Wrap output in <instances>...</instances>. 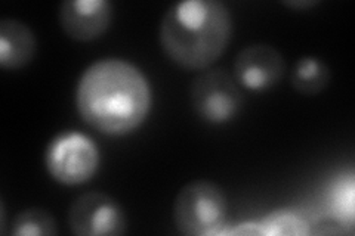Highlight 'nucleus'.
I'll use <instances>...</instances> for the list:
<instances>
[{
	"label": "nucleus",
	"instance_id": "nucleus-1",
	"mask_svg": "<svg viewBox=\"0 0 355 236\" xmlns=\"http://www.w3.org/2000/svg\"><path fill=\"white\" fill-rule=\"evenodd\" d=\"M77 114L107 136H126L147 121L153 89L138 65L108 56L89 64L76 84Z\"/></svg>",
	"mask_w": 355,
	"mask_h": 236
},
{
	"label": "nucleus",
	"instance_id": "nucleus-2",
	"mask_svg": "<svg viewBox=\"0 0 355 236\" xmlns=\"http://www.w3.org/2000/svg\"><path fill=\"white\" fill-rule=\"evenodd\" d=\"M232 37V15L220 0H182L166 9L159 26L164 55L188 71L210 69Z\"/></svg>",
	"mask_w": 355,
	"mask_h": 236
},
{
	"label": "nucleus",
	"instance_id": "nucleus-3",
	"mask_svg": "<svg viewBox=\"0 0 355 236\" xmlns=\"http://www.w3.org/2000/svg\"><path fill=\"white\" fill-rule=\"evenodd\" d=\"M228 199L218 183L196 179L176 194L172 217L178 232L185 236H214L225 229Z\"/></svg>",
	"mask_w": 355,
	"mask_h": 236
},
{
	"label": "nucleus",
	"instance_id": "nucleus-4",
	"mask_svg": "<svg viewBox=\"0 0 355 236\" xmlns=\"http://www.w3.org/2000/svg\"><path fill=\"white\" fill-rule=\"evenodd\" d=\"M43 161L55 182L64 186H80L91 182L98 173L101 154L86 133L65 130L51 139Z\"/></svg>",
	"mask_w": 355,
	"mask_h": 236
},
{
	"label": "nucleus",
	"instance_id": "nucleus-5",
	"mask_svg": "<svg viewBox=\"0 0 355 236\" xmlns=\"http://www.w3.org/2000/svg\"><path fill=\"white\" fill-rule=\"evenodd\" d=\"M191 107L207 125L224 126L236 120L244 105L241 87L224 69L205 70L190 86Z\"/></svg>",
	"mask_w": 355,
	"mask_h": 236
},
{
	"label": "nucleus",
	"instance_id": "nucleus-6",
	"mask_svg": "<svg viewBox=\"0 0 355 236\" xmlns=\"http://www.w3.org/2000/svg\"><path fill=\"white\" fill-rule=\"evenodd\" d=\"M69 228L76 236H119L128 232V216L114 197L89 190L70 206Z\"/></svg>",
	"mask_w": 355,
	"mask_h": 236
},
{
	"label": "nucleus",
	"instance_id": "nucleus-7",
	"mask_svg": "<svg viewBox=\"0 0 355 236\" xmlns=\"http://www.w3.org/2000/svg\"><path fill=\"white\" fill-rule=\"evenodd\" d=\"M286 73L283 53L268 43L244 46L232 64V75L249 92H268L279 86Z\"/></svg>",
	"mask_w": 355,
	"mask_h": 236
},
{
	"label": "nucleus",
	"instance_id": "nucleus-8",
	"mask_svg": "<svg viewBox=\"0 0 355 236\" xmlns=\"http://www.w3.org/2000/svg\"><path fill=\"white\" fill-rule=\"evenodd\" d=\"M114 6L110 0H64L58 9L60 27L76 42L103 37L113 24Z\"/></svg>",
	"mask_w": 355,
	"mask_h": 236
},
{
	"label": "nucleus",
	"instance_id": "nucleus-9",
	"mask_svg": "<svg viewBox=\"0 0 355 236\" xmlns=\"http://www.w3.org/2000/svg\"><path fill=\"white\" fill-rule=\"evenodd\" d=\"M37 55V36L17 18L0 21V66L6 71L26 69Z\"/></svg>",
	"mask_w": 355,
	"mask_h": 236
},
{
	"label": "nucleus",
	"instance_id": "nucleus-10",
	"mask_svg": "<svg viewBox=\"0 0 355 236\" xmlns=\"http://www.w3.org/2000/svg\"><path fill=\"white\" fill-rule=\"evenodd\" d=\"M331 70L324 60L314 55L299 58L291 73L293 91L302 96H317L330 84Z\"/></svg>",
	"mask_w": 355,
	"mask_h": 236
},
{
	"label": "nucleus",
	"instance_id": "nucleus-11",
	"mask_svg": "<svg viewBox=\"0 0 355 236\" xmlns=\"http://www.w3.org/2000/svg\"><path fill=\"white\" fill-rule=\"evenodd\" d=\"M253 223L257 235L262 236H304L311 233L309 221L293 210H275Z\"/></svg>",
	"mask_w": 355,
	"mask_h": 236
},
{
	"label": "nucleus",
	"instance_id": "nucleus-12",
	"mask_svg": "<svg viewBox=\"0 0 355 236\" xmlns=\"http://www.w3.org/2000/svg\"><path fill=\"white\" fill-rule=\"evenodd\" d=\"M9 233L14 236H55L58 235V226L51 211L30 207L17 212Z\"/></svg>",
	"mask_w": 355,
	"mask_h": 236
},
{
	"label": "nucleus",
	"instance_id": "nucleus-13",
	"mask_svg": "<svg viewBox=\"0 0 355 236\" xmlns=\"http://www.w3.org/2000/svg\"><path fill=\"white\" fill-rule=\"evenodd\" d=\"M354 197L355 183L354 176L343 177L331 188L330 192V211L340 223L352 224L354 221Z\"/></svg>",
	"mask_w": 355,
	"mask_h": 236
},
{
	"label": "nucleus",
	"instance_id": "nucleus-14",
	"mask_svg": "<svg viewBox=\"0 0 355 236\" xmlns=\"http://www.w3.org/2000/svg\"><path fill=\"white\" fill-rule=\"evenodd\" d=\"M318 3H320L318 0H286V2H283V5H286L287 8L297 9V10H305Z\"/></svg>",
	"mask_w": 355,
	"mask_h": 236
}]
</instances>
